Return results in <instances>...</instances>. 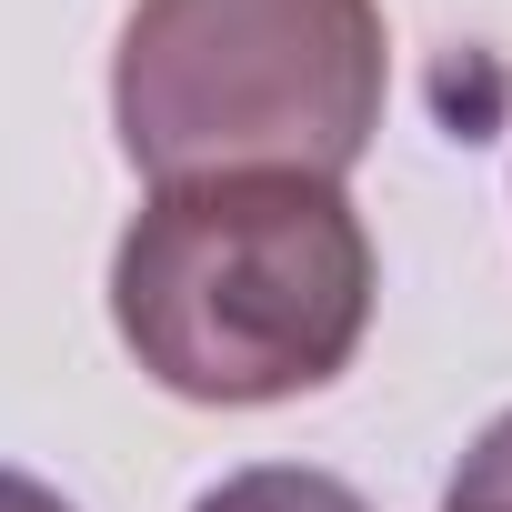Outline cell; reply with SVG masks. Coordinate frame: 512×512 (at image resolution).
Here are the masks:
<instances>
[{"label": "cell", "instance_id": "cell-5", "mask_svg": "<svg viewBox=\"0 0 512 512\" xmlns=\"http://www.w3.org/2000/svg\"><path fill=\"white\" fill-rule=\"evenodd\" d=\"M0 512H71L51 482H31V472H11V462H0Z\"/></svg>", "mask_w": 512, "mask_h": 512}, {"label": "cell", "instance_id": "cell-4", "mask_svg": "<svg viewBox=\"0 0 512 512\" xmlns=\"http://www.w3.org/2000/svg\"><path fill=\"white\" fill-rule=\"evenodd\" d=\"M442 512H512V412H502V422H482V442L452 462Z\"/></svg>", "mask_w": 512, "mask_h": 512}, {"label": "cell", "instance_id": "cell-3", "mask_svg": "<svg viewBox=\"0 0 512 512\" xmlns=\"http://www.w3.org/2000/svg\"><path fill=\"white\" fill-rule=\"evenodd\" d=\"M191 512H372L342 472H312V462H251L231 482H211Z\"/></svg>", "mask_w": 512, "mask_h": 512}, {"label": "cell", "instance_id": "cell-1", "mask_svg": "<svg viewBox=\"0 0 512 512\" xmlns=\"http://www.w3.org/2000/svg\"><path fill=\"white\" fill-rule=\"evenodd\" d=\"M372 292V231L352 191L312 171L161 181L111 251L121 352L211 412H262L342 382L372 332Z\"/></svg>", "mask_w": 512, "mask_h": 512}, {"label": "cell", "instance_id": "cell-2", "mask_svg": "<svg viewBox=\"0 0 512 512\" xmlns=\"http://www.w3.org/2000/svg\"><path fill=\"white\" fill-rule=\"evenodd\" d=\"M382 91V0H131L111 51V131L151 191L231 171L342 181L382 131Z\"/></svg>", "mask_w": 512, "mask_h": 512}]
</instances>
